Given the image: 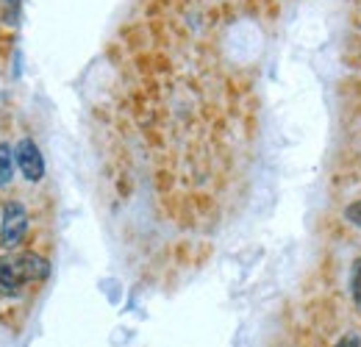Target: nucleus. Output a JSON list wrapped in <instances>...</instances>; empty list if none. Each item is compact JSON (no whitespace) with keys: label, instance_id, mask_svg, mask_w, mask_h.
Masks as SVG:
<instances>
[{"label":"nucleus","instance_id":"nucleus-4","mask_svg":"<svg viewBox=\"0 0 361 347\" xmlns=\"http://www.w3.org/2000/svg\"><path fill=\"white\" fill-rule=\"evenodd\" d=\"M23 286H25V281H23V275L17 272L14 259H11V256H0V295H6V298H20Z\"/></svg>","mask_w":361,"mask_h":347},{"label":"nucleus","instance_id":"nucleus-7","mask_svg":"<svg viewBox=\"0 0 361 347\" xmlns=\"http://www.w3.org/2000/svg\"><path fill=\"white\" fill-rule=\"evenodd\" d=\"M350 289H353V298H356V303L361 305V259L356 261V267H353V278H350Z\"/></svg>","mask_w":361,"mask_h":347},{"label":"nucleus","instance_id":"nucleus-3","mask_svg":"<svg viewBox=\"0 0 361 347\" xmlns=\"http://www.w3.org/2000/svg\"><path fill=\"white\" fill-rule=\"evenodd\" d=\"M11 259H14L17 272L23 275L25 284H39L50 275V261L45 256H39V253H17Z\"/></svg>","mask_w":361,"mask_h":347},{"label":"nucleus","instance_id":"nucleus-5","mask_svg":"<svg viewBox=\"0 0 361 347\" xmlns=\"http://www.w3.org/2000/svg\"><path fill=\"white\" fill-rule=\"evenodd\" d=\"M14 164H17L14 147L8 142H0V186H8L14 181Z\"/></svg>","mask_w":361,"mask_h":347},{"label":"nucleus","instance_id":"nucleus-1","mask_svg":"<svg viewBox=\"0 0 361 347\" xmlns=\"http://www.w3.org/2000/svg\"><path fill=\"white\" fill-rule=\"evenodd\" d=\"M28 209L17 200H8L3 206V214H0V248L3 250H14L25 233H28Z\"/></svg>","mask_w":361,"mask_h":347},{"label":"nucleus","instance_id":"nucleus-6","mask_svg":"<svg viewBox=\"0 0 361 347\" xmlns=\"http://www.w3.org/2000/svg\"><path fill=\"white\" fill-rule=\"evenodd\" d=\"M6 6V23L8 25H17V14H20V3L23 0H0Z\"/></svg>","mask_w":361,"mask_h":347},{"label":"nucleus","instance_id":"nucleus-2","mask_svg":"<svg viewBox=\"0 0 361 347\" xmlns=\"http://www.w3.org/2000/svg\"><path fill=\"white\" fill-rule=\"evenodd\" d=\"M14 156H17V167H20V173H23L25 181L39 183L45 178V156H42L39 145L31 136H23L14 145Z\"/></svg>","mask_w":361,"mask_h":347},{"label":"nucleus","instance_id":"nucleus-9","mask_svg":"<svg viewBox=\"0 0 361 347\" xmlns=\"http://www.w3.org/2000/svg\"><path fill=\"white\" fill-rule=\"evenodd\" d=\"M334 347H361V339L356 334H348V336H342Z\"/></svg>","mask_w":361,"mask_h":347},{"label":"nucleus","instance_id":"nucleus-8","mask_svg":"<svg viewBox=\"0 0 361 347\" xmlns=\"http://www.w3.org/2000/svg\"><path fill=\"white\" fill-rule=\"evenodd\" d=\"M345 219H348V222H353L356 228H361V200L350 203V206L345 209Z\"/></svg>","mask_w":361,"mask_h":347}]
</instances>
